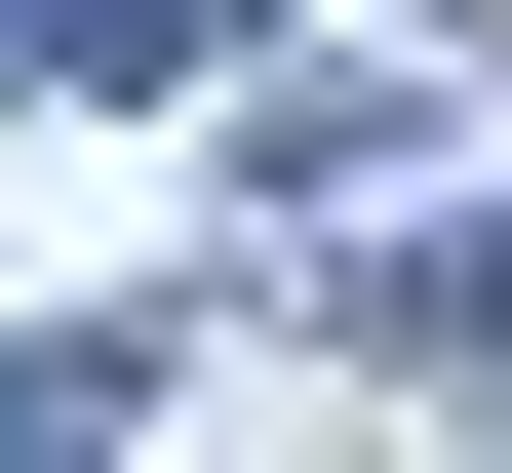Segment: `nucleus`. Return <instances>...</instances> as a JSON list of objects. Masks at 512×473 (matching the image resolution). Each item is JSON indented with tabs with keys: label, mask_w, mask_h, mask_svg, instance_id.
I'll return each instance as SVG.
<instances>
[{
	"label": "nucleus",
	"mask_w": 512,
	"mask_h": 473,
	"mask_svg": "<svg viewBox=\"0 0 512 473\" xmlns=\"http://www.w3.org/2000/svg\"><path fill=\"white\" fill-rule=\"evenodd\" d=\"M473 355H512V237H473Z\"/></svg>",
	"instance_id": "f257e3e1"
}]
</instances>
